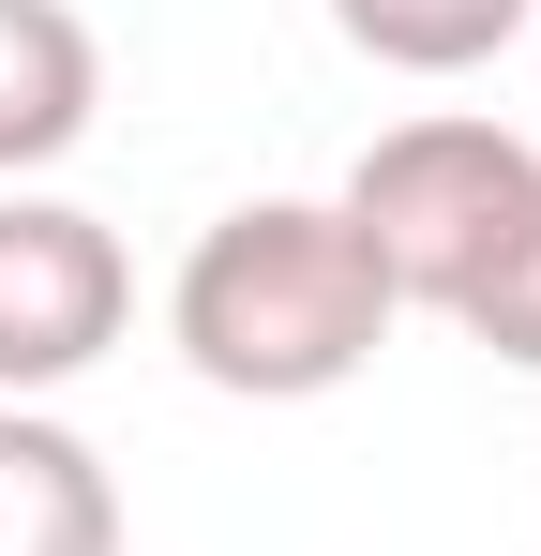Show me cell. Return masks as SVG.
Segmentation results:
<instances>
[{"label":"cell","mask_w":541,"mask_h":556,"mask_svg":"<svg viewBox=\"0 0 541 556\" xmlns=\"http://www.w3.org/2000/svg\"><path fill=\"white\" fill-rule=\"evenodd\" d=\"M0 556H121V481L46 406H0Z\"/></svg>","instance_id":"cell-5"},{"label":"cell","mask_w":541,"mask_h":556,"mask_svg":"<svg viewBox=\"0 0 541 556\" xmlns=\"http://www.w3.org/2000/svg\"><path fill=\"white\" fill-rule=\"evenodd\" d=\"M527 15L541 0H331V30H347L376 76H481Z\"/></svg>","instance_id":"cell-6"},{"label":"cell","mask_w":541,"mask_h":556,"mask_svg":"<svg viewBox=\"0 0 541 556\" xmlns=\"http://www.w3.org/2000/svg\"><path fill=\"white\" fill-rule=\"evenodd\" d=\"M527 195H541V151L512 136V121H481V105H422V121H391V136L347 166L331 211H347V241L376 256L391 301L451 316V301L481 286V256L512 241Z\"/></svg>","instance_id":"cell-2"},{"label":"cell","mask_w":541,"mask_h":556,"mask_svg":"<svg viewBox=\"0 0 541 556\" xmlns=\"http://www.w3.org/2000/svg\"><path fill=\"white\" fill-rule=\"evenodd\" d=\"M105 105V46H90L76 0H0V181L61 166Z\"/></svg>","instance_id":"cell-4"},{"label":"cell","mask_w":541,"mask_h":556,"mask_svg":"<svg viewBox=\"0 0 541 556\" xmlns=\"http://www.w3.org/2000/svg\"><path fill=\"white\" fill-rule=\"evenodd\" d=\"M136 331V256L121 226L76 211V195H0V406H46L76 391L105 346Z\"/></svg>","instance_id":"cell-3"},{"label":"cell","mask_w":541,"mask_h":556,"mask_svg":"<svg viewBox=\"0 0 541 556\" xmlns=\"http://www.w3.org/2000/svg\"><path fill=\"white\" fill-rule=\"evenodd\" d=\"M391 316L406 301L376 286V256L347 241L331 195H241V211H211L180 286H166V346L226 406H316V391H347L391 346Z\"/></svg>","instance_id":"cell-1"},{"label":"cell","mask_w":541,"mask_h":556,"mask_svg":"<svg viewBox=\"0 0 541 556\" xmlns=\"http://www.w3.org/2000/svg\"><path fill=\"white\" fill-rule=\"evenodd\" d=\"M451 331H466V346H496L512 376H541V195L512 211V241L481 256V286L451 301Z\"/></svg>","instance_id":"cell-7"}]
</instances>
